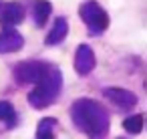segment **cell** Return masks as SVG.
<instances>
[{
    "instance_id": "3957f363",
    "label": "cell",
    "mask_w": 147,
    "mask_h": 139,
    "mask_svg": "<svg viewBox=\"0 0 147 139\" xmlns=\"http://www.w3.org/2000/svg\"><path fill=\"white\" fill-rule=\"evenodd\" d=\"M79 16L87 26V32L91 36H101L107 32L111 18L107 14V10L97 2V0H87L79 6Z\"/></svg>"
},
{
    "instance_id": "8992f818",
    "label": "cell",
    "mask_w": 147,
    "mask_h": 139,
    "mask_svg": "<svg viewBox=\"0 0 147 139\" xmlns=\"http://www.w3.org/2000/svg\"><path fill=\"white\" fill-rule=\"evenodd\" d=\"M73 67H75V71H77V75H81V77H87L89 73L95 71V67H97V57H95V53H93V49H91L89 45H79V47H77Z\"/></svg>"
},
{
    "instance_id": "4fadbf2b",
    "label": "cell",
    "mask_w": 147,
    "mask_h": 139,
    "mask_svg": "<svg viewBox=\"0 0 147 139\" xmlns=\"http://www.w3.org/2000/svg\"><path fill=\"white\" fill-rule=\"evenodd\" d=\"M143 121H145V117H143L141 113L131 115V117H127V119L123 121V129H125L127 133H131V135H139V133L143 131Z\"/></svg>"
},
{
    "instance_id": "6da1fadb",
    "label": "cell",
    "mask_w": 147,
    "mask_h": 139,
    "mask_svg": "<svg viewBox=\"0 0 147 139\" xmlns=\"http://www.w3.org/2000/svg\"><path fill=\"white\" fill-rule=\"evenodd\" d=\"M71 119L73 125L89 139H105L109 135V127H111L109 111L95 99L89 97L77 99L71 105Z\"/></svg>"
},
{
    "instance_id": "7c38bea8",
    "label": "cell",
    "mask_w": 147,
    "mask_h": 139,
    "mask_svg": "<svg viewBox=\"0 0 147 139\" xmlns=\"http://www.w3.org/2000/svg\"><path fill=\"white\" fill-rule=\"evenodd\" d=\"M0 121L6 123L8 129L16 127L18 123V115H16V109L10 101H0Z\"/></svg>"
},
{
    "instance_id": "277c9868",
    "label": "cell",
    "mask_w": 147,
    "mask_h": 139,
    "mask_svg": "<svg viewBox=\"0 0 147 139\" xmlns=\"http://www.w3.org/2000/svg\"><path fill=\"white\" fill-rule=\"evenodd\" d=\"M51 67H53L51 63H45V61H38V59H30V61H22V63L14 65L12 75H14V81L18 85H34Z\"/></svg>"
},
{
    "instance_id": "5bb4252c",
    "label": "cell",
    "mask_w": 147,
    "mask_h": 139,
    "mask_svg": "<svg viewBox=\"0 0 147 139\" xmlns=\"http://www.w3.org/2000/svg\"><path fill=\"white\" fill-rule=\"evenodd\" d=\"M115 139H127V137H115Z\"/></svg>"
},
{
    "instance_id": "ba28073f",
    "label": "cell",
    "mask_w": 147,
    "mask_h": 139,
    "mask_svg": "<svg viewBox=\"0 0 147 139\" xmlns=\"http://www.w3.org/2000/svg\"><path fill=\"white\" fill-rule=\"evenodd\" d=\"M24 47V36L14 30V28H4L0 34V53L8 55V53H18Z\"/></svg>"
},
{
    "instance_id": "7a4b0ae2",
    "label": "cell",
    "mask_w": 147,
    "mask_h": 139,
    "mask_svg": "<svg viewBox=\"0 0 147 139\" xmlns=\"http://www.w3.org/2000/svg\"><path fill=\"white\" fill-rule=\"evenodd\" d=\"M61 91H63V73H61V69H57L55 65L34 83V89L28 93V97H26V101H28V105L32 107V109H47V107H51L57 99H59V95H61Z\"/></svg>"
},
{
    "instance_id": "5b68a950",
    "label": "cell",
    "mask_w": 147,
    "mask_h": 139,
    "mask_svg": "<svg viewBox=\"0 0 147 139\" xmlns=\"http://www.w3.org/2000/svg\"><path fill=\"white\" fill-rule=\"evenodd\" d=\"M103 97L111 105H115L119 111H131L137 105V95L129 89H123V87H105Z\"/></svg>"
},
{
    "instance_id": "30bf717a",
    "label": "cell",
    "mask_w": 147,
    "mask_h": 139,
    "mask_svg": "<svg viewBox=\"0 0 147 139\" xmlns=\"http://www.w3.org/2000/svg\"><path fill=\"white\" fill-rule=\"evenodd\" d=\"M30 12H32V22H34L38 28H42V26L49 22V18H51L53 4L49 2V0H34Z\"/></svg>"
},
{
    "instance_id": "9c48e42d",
    "label": "cell",
    "mask_w": 147,
    "mask_h": 139,
    "mask_svg": "<svg viewBox=\"0 0 147 139\" xmlns=\"http://www.w3.org/2000/svg\"><path fill=\"white\" fill-rule=\"evenodd\" d=\"M67 34H69V20H67V16H57L53 26H51V32L45 38V45L47 47H57L59 43H63L67 38Z\"/></svg>"
},
{
    "instance_id": "52a82bcc",
    "label": "cell",
    "mask_w": 147,
    "mask_h": 139,
    "mask_svg": "<svg viewBox=\"0 0 147 139\" xmlns=\"http://www.w3.org/2000/svg\"><path fill=\"white\" fill-rule=\"evenodd\" d=\"M26 12H24V6L20 2H6L0 6V26H4V28H12L16 24H20L24 20Z\"/></svg>"
},
{
    "instance_id": "8fae6325",
    "label": "cell",
    "mask_w": 147,
    "mask_h": 139,
    "mask_svg": "<svg viewBox=\"0 0 147 139\" xmlns=\"http://www.w3.org/2000/svg\"><path fill=\"white\" fill-rule=\"evenodd\" d=\"M59 121L55 117H42L36 127V139H55Z\"/></svg>"
}]
</instances>
